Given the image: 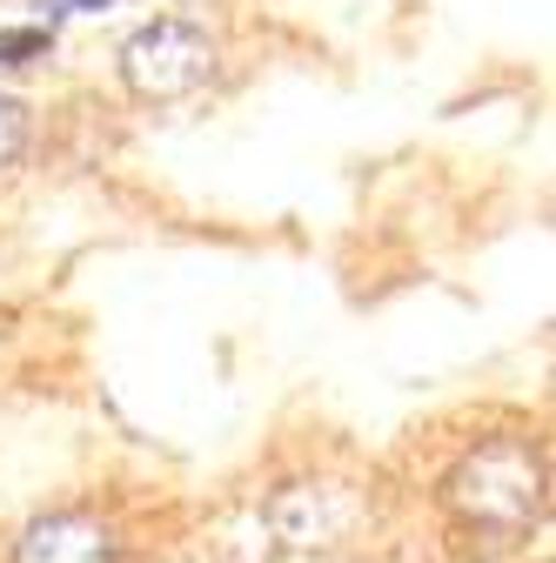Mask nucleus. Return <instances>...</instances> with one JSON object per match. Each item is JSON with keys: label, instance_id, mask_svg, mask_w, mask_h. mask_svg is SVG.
<instances>
[{"label": "nucleus", "instance_id": "f257e3e1", "mask_svg": "<svg viewBox=\"0 0 556 563\" xmlns=\"http://www.w3.org/2000/svg\"><path fill=\"white\" fill-rule=\"evenodd\" d=\"M543 489H549V470H543V450L530 437H490L476 443L449 483H443V504L463 530H482V537H523L536 517H543Z\"/></svg>", "mask_w": 556, "mask_h": 563}, {"label": "nucleus", "instance_id": "f03ea898", "mask_svg": "<svg viewBox=\"0 0 556 563\" xmlns=\"http://www.w3.org/2000/svg\"><path fill=\"white\" fill-rule=\"evenodd\" d=\"M215 75V41L194 21H148L121 47V81L142 101H181Z\"/></svg>", "mask_w": 556, "mask_h": 563}, {"label": "nucleus", "instance_id": "7ed1b4c3", "mask_svg": "<svg viewBox=\"0 0 556 563\" xmlns=\"http://www.w3.org/2000/svg\"><path fill=\"white\" fill-rule=\"evenodd\" d=\"M108 556H114V543L88 517H41L21 537V563H108Z\"/></svg>", "mask_w": 556, "mask_h": 563}, {"label": "nucleus", "instance_id": "20e7f679", "mask_svg": "<svg viewBox=\"0 0 556 563\" xmlns=\"http://www.w3.org/2000/svg\"><path fill=\"white\" fill-rule=\"evenodd\" d=\"M21 141H27V108L0 95V168H8V162L21 155Z\"/></svg>", "mask_w": 556, "mask_h": 563}, {"label": "nucleus", "instance_id": "39448f33", "mask_svg": "<svg viewBox=\"0 0 556 563\" xmlns=\"http://www.w3.org/2000/svg\"><path fill=\"white\" fill-rule=\"evenodd\" d=\"M34 54H47V34H41V27L0 34V67H21V60H34Z\"/></svg>", "mask_w": 556, "mask_h": 563}, {"label": "nucleus", "instance_id": "423d86ee", "mask_svg": "<svg viewBox=\"0 0 556 563\" xmlns=\"http://www.w3.org/2000/svg\"><path fill=\"white\" fill-rule=\"evenodd\" d=\"M88 8H108V0H41V14H88Z\"/></svg>", "mask_w": 556, "mask_h": 563}]
</instances>
